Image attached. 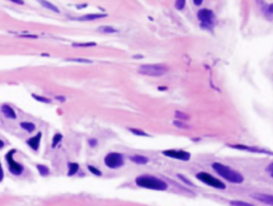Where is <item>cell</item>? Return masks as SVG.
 I'll list each match as a JSON object with an SVG mask.
<instances>
[{
	"label": "cell",
	"mask_w": 273,
	"mask_h": 206,
	"mask_svg": "<svg viewBox=\"0 0 273 206\" xmlns=\"http://www.w3.org/2000/svg\"><path fill=\"white\" fill-rule=\"evenodd\" d=\"M42 139V132L39 131L38 132L37 134L32 137L29 138L26 141V144L30 147L31 149L34 151V152H37L38 150L39 149V147H40V142H41Z\"/></svg>",
	"instance_id": "obj_11"
},
{
	"label": "cell",
	"mask_w": 273,
	"mask_h": 206,
	"mask_svg": "<svg viewBox=\"0 0 273 206\" xmlns=\"http://www.w3.org/2000/svg\"><path fill=\"white\" fill-rule=\"evenodd\" d=\"M39 3L41 4L42 6L46 9H48L51 12H55V13H59V8L57 7L55 5H54L51 3H50L48 1H39Z\"/></svg>",
	"instance_id": "obj_17"
},
{
	"label": "cell",
	"mask_w": 273,
	"mask_h": 206,
	"mask_svg": "<svg viewBox=\"0 0 273 206\" xmlns=\"http://www.w3.org/2000/svg\"><path fill=\"white\" fill-rule=\"evenodd\" d=\"M31 96L34 98L35 100H37V101L40 102V103H43V104H51V99H49L47 97H45V96H39V95H36V94H32L31 95Z\"/></svg>",
	"instance_id": "obj_21"
},
{
	"label": "cell",
	"mask_w": 273,
	"mask_h": 206,
	"mask_svg": "<svg viewBox=\"0 0 273 206\" xmlns=\"http://www.w3.org/2000/svg\"><path fill=\"white\" fill-rule=\"evenodd\" d=\"M63 138H64V136H63V135H62L61 133H56V134H55L52 138V141H51V147H52V148H56L57 145L62 141Z\"/></svg>",
	"instance_id": "obj_19"
},
{
	"label": "cell",
	"mask_w": 273,
	"mask_h": 206,
	"mask_svg": "<svg viewBox=\"0 0 273 206\" xmlns=\"http://www.w3.org/2000/svg\"><path fill=\"white\" fill-rule=\"evenodd\" d=\"M22 37H25V38H31V39H37L38 36L37 35H22Z\"/></svg>",
	"instance_id": "obj_38"
},
{
	"label": "cell",
	"mask_w": 273,
	"mask_h": 206,
	"mask_svg": "<svg viewBox=\"0 0 273 206\" xmlns=\"http://www.w3.org/2000/svg\"><path fill=\"white\" fill-rule=\"evenodd\" d=\"M11 2H12L13 3L19 4V5H22V4H24V2H23V1H22V0H11Z\"/></svg>",
	"instance_id": "obj_36"
},
{
	"label": "cell",
	"mask_w": 273,
	"mask_h": 206,
	"mask_svg": "<svg viewBox=\"0 0 273 206\" xmlns=\"http://www.w3.org/2000/svg\"><path fill=\"white\" fill-rule=\"evenodd\" d=\"M4 146H5V143H4V141L3 140H1V139H0V149H3V148H4Z\"/></svg>",
	"instance_id": "obj_40"
},
{
	"label": "cell",
	"mask_w": 273,
	"mask_h": 206,
	"mask_svg": "<svg viewBox=\"0 0 273 206\" xmlns=\"http://www.w3.org/2000/svg\"><path fill=\"white\" fill-rule=\"evenodd\" d=\"M105 165L110 169H118L124 165V155L120 152H109L104 157Z\"/></svg>",
	"instance_id": "obj_6"
},
{
	"label": "cell",
	"mask_w": 273,
	"mask_h": 206,
	"mask_svg": "<svg viewBox=\"0 0 273 206\" xmlns=\"http://www.w3.org/2000/svg\"><path fill=\"white\" fill-rule=\"evenodd\" d=\"M163 155L165 157L172 159H176L182 161H188L191 159V153L183 151V150H176V149H168L162 152Z\"/></svg>",
	"instance_id": "obj_8"
},
{
	"label": "cell",
	"mask_w": 273,
	"mask_h": 206,
	"mask_svg": "<svg viewBox=\"0 0 273 206\" xmlns=\"http://www.w3.org/2000/svg\"><path fill=\"white\" fill-rule=\"evenodd\" d=\"M176 117L183 120H187L190 119V116H188L187 114L183 112H180V111H176Z\"/></svg>",
	"instance_id": "obj_27"
},
{
	"label": "cell",
	"mask_w": 273,
	"mask_h": 206,
	"mask_svg": "<svg viewBox=\"0 0 273 206\" xmlns=\"http://www.w3.org/2000/svg\"><path fill=\"white\" fill-rule=\"evenodd\" d=\"M68 176L70 177L76 175L79 171V165L75 162H69L68 164Z\"/></svg>",
	"instance_id": "obj_15"
},
{
	"label": "cell",
	"mask_w": 273,
	"mask_h": 206,
	"mask_svg": "<svg viewBox=\"0 0 273 206\" xmlns=\"http://www.w3.org/2000/svg\"><path fill=\"white\" fill-rule=\"evenodd\" d=\"M197 18L201 22V26L203 28H207L209 30L210 27L213 26L215 15L212 10L207 8L200 9L197 12Z\"/></svg>",
	"instance_id": "obj_7"
},
{
	"label": "cell",
	"mask_w": 273,
	"mask_h": 206,
	"mask_svg": "<svg viewBox=\"0 0 273 206\" xmlns=\"http://www.w3.org/2000/svg\"><path fill=\"white\" fill-rule=\"evenodd\" d=\"M266 172L269 174L271 177H272L273 176V163H271L268 166H267V168H266Z\"/></svg>",
	"instance_id": "obj_33"
},
{
	"label": "cell",
	"mask_w": 273,
	"mask_h": 206,
	"mask_svg": "<svg viewBox=\"0 0 273 206\" xmlns=\"http://www.w3.org/2000/svg\"><path fill=\"white\" fill-rule=\"evenodd\" d=\"M168 70V67L165 64H143L139 67L138 72L141 75L147 76L159 77L165 75Z\"/></svg>",
	"instance_id": "obj_3"
},
{
	"label": "cell",
	"mask_w": 273,
	"mask_h": 206,
	"mask_svg": "<svg viewBox=\"0 0 273 206\" xmlns=\"http://www.w3.org/2000/svg\"><path fill=\"white\" fill-rule=\"evenodd\" d=\"M129 131H131V133H133L134 135L135 136H147V137H149L151 136L148 134V133H147L144 131H143L141 129H139V128H129Z\"/></svg>",
	"instance_id": "obj_23"
},
{
	"label": "cell",
	"mask_w": 273,
	"mask_h": 206,
	"mask_svg": "<svg viewBox=\"0 0 273 206\" xmlns=\"http://www.w3.org/2000/svg\"><path fill=\"white\" fill-rule=\"evenodd\" d=\"M72 61V62H77V63H86V64H91L92 61L87 59H67V61Z\"/></svg>",
	"instance_id": "obj_30"
},
{
	"label": "cell",
	"mask_w": 273,
	"mask_h": 206,
	"mask_svg": "<svg viewBox=\"0 0 273 206\" xmlns=\"http://www.w3.org/2000/svg\"><path fill=\"white\" fill-rule=\"evenodd\" d=\"M107 17V14H101V13H97V14H87V15H83L79 18H75V19L79 20V21H93L95 19H102Z\"/></svg>",
	"instance_id": "obj_13"
},
{
	"label": "cell",
	"mask_w": 273,
	"mask_h": 206,
	"mask_svg": "<svg viewBox=\"0 0 273 206\" xmlns=\"http://www.w3.org/2000/svg\"><path fill=\"white\" fill-rule=\"evenodd\" d=\"M36 169H37L39 173L42 176H48L50 175V169L47 165H36Z\"/></svg>",
	"instance_id": "obj_18"
},
{
	"label": "cell",
	"mask_w": 273,
	"mask_h": 206,
	"mask_svg": "<svg viewBox=\"0 0 273 206\" xmlns=\"http://www.w3.org/2000/svg\"><path fill=\"white\" fill-rule=\"evenodd\" d=\"M173 124H174L176 127L181 128V129H187V128H189V126H188V125L184 124L182 121H180V120H174V121H173Z\"/></svg>",
	"instance_id": "obj_28"
},
{
	"label": "cell",
	"mask_w": 273,
	"mask_h": 206,
	"mask_svg": "<svg viewBox=\"0 0 273 206\" xmlns=\"http://www.w3.org/2000/svg\"><path fill=\"white\" fill-rule=\"evenodd\" d=\"M1 112L3 114V116L7 119H12L15 120L17 118V115L15 112V109L12 108L10 105L3 104L1 107Z\"/></svg>",
	"instance_id": "obj_12"
},
{
	"label": "cell",
	"mask_w": 273,
	"mask_h": 206,
	"mask_svg": "<svg viewBox=\"0 0 273 206\" xmlns=\"http://www.w3.org/2000/svg\"><path fill=\"white\" fill-rule=\"evenodd\" d=\"M273 5L272 4H270L268 5V7H267V9H265V12H264V14L266 15H270V16H272V10H273Z\"/></svg>",
	"instance_id": "obj_32"
},
{
	"label": "cell",
	"mask_w": 273,
	"mask_h": 206,
	"mask_svg": "<svg viewBox=\"0 0 273 206\" xmlns=\"http://www.w3.org/2000/svg\"><path fill=\"white\" fill-rule=\"evenodd\" d=\"M99 30L102 31V32H103V33H106V34H112V33H116V32L118 31V30L115 29L114 27L110 26H101V27L99 28Z\"/></svg>",
	"instance_id": "obj_26"
},
{
	"label": "cell",
	"mask_w": 273,
	"mask_h": 206,
	"mask_svg": "<svg viewBox=\"0 0 273 206\" xmlns=\"http://www.w3.org/2000/svg\"><path fill=\"white\" fill-rule=\"evenodd\" d=\"M16 149H11L5 155V161L8 166L9 172L15 176H21L24 172V166L21 163L14 159V155L16 153Z\"/></svg>",
	"instance_id": "obj_5"
},
{
	"label": "cell",
	"mask_w": 273,
	"mask_h": 206,
	"mask_svg": "<svg viewBox=\"0 0 273 206\" xmlns=\"http://www.w3.org/2000/svg\"><path fill=\"white\" fill-rule=\"evenodd\" d=\"M212 167L219 176L229 183L239 184L244 181V177L240 172L232 169L228 165H223L219 162H214Z\"/></svg>",
	"instance_id": "obj_2"
},
{
	"label": "cell",
	"mask_w": 273,
	"mask_h": 206,
	"mask_svg": "<svg viewBox=\"0 0 273 206\" xmlns=\"http://www.w3.org/2000/svg\"><path fill=\"white\" fill-rule=\"evenodd\" d=\"M135 182L138 187L149 190L164 192L168 189V184L165 180L149 174L138 176L135 178Z\"/></svg>",
	"instance_id": "obj_1"
},
{
	"label": "cell",
	"mask_w": 273,
	"mask_h": 206,
	"mask_svg": "<svg viewBox=\"0 0 273 206\" xmlns=\"http://www.w3.org/2000/svg\"><path fill=\"white\" fill-rule=\"evenodd\" d=\"M4 179V171L3 169V166H2V164H1V162H0V183Z\"/></svg>",
	"instance_id": "obj_34"
},
{
	"label": "cell",
	"mask_w": 273,
	"mask_h": 206,
	"mask_svg": "<svg viewBox=\"0 0 273 206\" xmlns=\"http://www.w3.org/2000/svg\"><path fill=\"white\" fill-rule=\"evenodd\" d=\"M252 198L257 201L259 202L263 203L266 205L273 206V196L272 194H266V193H253L251 194Z\"/></svg>",
	"instance_id": "obj_10"
},
{
	"label": "cell",
	"mask_w": 273,
	"mask_h": 206,
	"mask_svg": "<svg viewBox=\"0 0 273 206\" xmlns=\"http://www.w3.org/2000/svg\"><path fill=\"white\" fill-rule=\"evenodd\" d=\"M129 160L132 161L133 163H135V164L139 165H147L149 162V158L145 156H143V155H138V154L130 156Z\"/></svg>",
	"instance_id": "obj_14"
},
{
	"label": "cell",
	"mask_w": 273,
	"mask_h": 206,
	"mask_svg": "<svg viewBox=\"0 0 273 206\" xmlns=\"http://www.w3.org/2000/svg\"><path fill=\"white\" fill-rule=\"evenodd\" d=\"M229 203L231 206H256L251 203L246 202L243 201H239V200H232Z\"/></svg>",
	"instance_id": "obj_20"
},
{
	"label": "cell",
	"mask_w": 273,
	"mask_h": 206,
	"mask_svg": "<svg viewBox=\"0 0 273 206\" xmlns=\"http://www.w3.org/2000/svg\"><path fill=\"white\" fill-rule=\"evenodd\" d=\"M158 90L161 91H164L168 90V87H164V86H160L158 87Z\"/></svg>",
	"instance_id": "obj_39"
},
{
	"label": "cell",
	"mask_w": 273,
	"mask_h": 206,
	"mask_svg": "<svg viewBox=\"0 0 273 206\" xmlns=\"http://www.w3.org/2000/svg\"><path fill=\"white\" fill-rule=\"evenodd\" d=\"M88 144L91 148H95V147L97 146L98 144V140L95 138H91L88 140Z\"/></svg>",
	"instance_id": "obj_31"
},
{
	"label": "cell",
	"mask_w": 273,
	"mask_h": 206,
	"mask_svg": "<svg viewBox=\"0 0 273 206\" xmlns=\"http://www.w3.org/2000/svg\"><path fill=\"white\" fill-rule=\"evenodd\" d=\"M20 127H22L23 130H25V131L29 132V133H32L36 129V126H35V124L34 123L27 122V121L21 122L20 123Z\"/></svg>",
	"instance_id": "obj_16"
},
{
	"label": "cell",
	"mask_w": 273,
	"mask_h": 206,
	"mask_svg": "<svg viewBox=\"0 0 273 206\" xmlns=\"http://www.w3.org/2000/svg\"><path fill=\"white\" fill-rule=\"evenodd\" d=\"M176 8L179 11H182L183 9H184L185 6H186V1L184 0H179V1H176V3H175Z\"/></svg>",
	"instance_id": "obj_29"
},
{
	"label": "cell",
	"mask_w": 273,
	"mask_h": 206,
	"mask_svg": "<svg viewBox=\"0 0 273 206\" xmlns=\"http://www.w3.org/2000/svg\"><path fill=\"white\" fill-rule=\"evenodd\" d=\"M87 169H88V171H89L91 174H93L94 176H102V175H103V172L98 169V168L95 167L94 165H87Z\"/></svg>",
	"instance_id": "obj_24"
},
{
	"label": "cell",
	"mask_w": 273,
	"mask_h": 206,
	"mask_svg": "<svg viewBox=\"0 0 273 206\" xmlns=\"http://www.w3.org/2000/svg\"><path fill=\"white\" fill-rule=\"evenodd\" d=\"M55 99H56L57 100H59L60 102H64L66 100V97L64 96H55Z\"/></svg>",
	"instance_id": "obj_35"
},
{
	"label": "cell",
	"mask_w": 273,
	"mask_h": 206,
	"mask_svg": "<svg viewBox=\"0 0 273 206\" xmlns=\"http://www.w3.org/2000/svg\"><path fill=\"white\" fill-rule=\"evenodd\" d=\"M193 3L195 5H196V6H200V5H202L203 4V1L202 0H194L193 1Z\"/></svg>",
	"instance_id": "obj_37"
},
{
	"label": "cell",
	"mask_w": 273,
	"mask_h": 206,
	"mask_svg": "<svg viewBox=\"0 0 273 206\" xmlns=\"http://www.w3.org/2000/svg\"><path fill=\"white\" fill-rule=\"evenodd\" d=\"M177 177H178V178H179V179H180V180H181L183 184H185L187 185V186H190V187H195V184L193 183L190 179H188L187 177H186V176H184V175H183V174H180V173H179V174H177Z\"/></svg>",
	"instance_id": "obj_22"
},
{
	"label": "cell",
	"mask_w": 273,
	"mask_h": 206,
	"mask_svg": "<svg viewBox=\"0 0 273 206\" xmlns=\"http://www.w3.org/2000/svg\"><path fill=\"white\" fill-rule=\"evenodd\" d=\"M195 178L203 184H204L207 186L214 188L219 190H224L227 188V185L224 182L218 179L216 177L212 176L207 172H199L195 174Z\"/></svg>",
	"instance_id": "obj_4"
},
{
	"label": "cell",
	"mask_w": 273,
	"mask_h": 206,
	"mask_svg": "<svg viewBox=\"0 0 273 206\" xmlns=\"http://www.w3.org/2000/svg\"><path fill=\"white\" fill-rule=\"evenodd\" d=\"M97 45L94 42H88V43H75L72 46L75 47H95Z\"/></svg>",
	"instance_id": "obj_25"
},
{
	"label": "cell",
	"mask_w": 273,
	"mask_h": 206,
	"mask_svg": "<svg viewBox=\"0 0 273 206\" xmlns=\"http://www.w3.org/2000/svg\"><path fill=\"white\" fill-rule=\"evenodd\" d=\"M228 146L232 148H234V149L247 151V152H254V153L267 154V155L272 156V152L271 151L265 149V148H259V147L247 146V145H244V144H228Z\"/></svg>",
	"instance_id": "obj_9"
}]
</instances>
